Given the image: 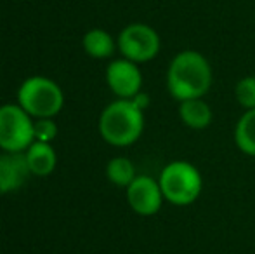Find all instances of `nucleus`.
Masks as SVG:
<instances>
[{"label":"nucleus","instance_id":"obj_16","mask_svg":"<svg viewBox=\"0 0 255 254\" xmlns=\"http://www.w3.org/2000/svg\"><path fill=\"white\" fill-rule=\"evenodd\" d=\"M56 132V124L51 119H38V122L35 124V139H38V141H52Z\"/></svg>","mask_w":255,"mask_h":254},{"label":"nucleus","instance_id":"obj_12","mask_svg":"<svg viewBox=\"0 0 255 254\" xmlns=\"http://www.w3.org/2000/svg\"><path fill=\"white\" fill-rule=\"evenodd\" d=\"M235 145L242 153L255 157V108L245 110L235 126Z\"/></svg>","mask_w":255,"mask_h":254},{"label":"nucleus","instance_id":"obj_1","mask_svg":"<svg viewBox=\"0 0 255 254\" xmlns=\"http://www.w3.org/2000/svg\"><path fill=\"white\" fill-rule=\"evenodd\" d=\"M214 82L212 64L198 51H181L172 58L167 70V89L179 103L205 98Z\"/></svg>","mask_w":255,"mask_h":254},{"label":"nucleus","instance_id":"obj_10","mask_svg":"<svg viewBox=\"0 0 255 254\" xmlns=\"http://www.w3.org/2000/svg\"><path fill=\"white\" fill-rule=\"evenodd\" d=\"M179 119L193 131H203L214 120V112L203 98L184 99L179 103Z\"/></svg>","mask_w":255,"mask_h":254},{"label":"nucleus","instance_id":"obj_14","mask_svg":"<svg viewBox=\"0 0 255 254\" xmlns=\"http://www.w3.org/2000/svg\"><path fill=\"white\" fill-rule=\"evenodd\" d=\"M106 176L111 183L122 188H127L137 178L135 176L134 164L127 157H115V159H111L106 166Z\"/></svg>","mask_w":255,"mask_h":254},{"label":"nucleus","instance_id":"obj_11","mask_svg":"<svg viewBox=\"0 0 255 254\" xmlns=\"http://www.w3.org/2000/svg\"><path fill=\"white\" fill-rule=\"evenodd\" d=\"M26 160L31 174L35 176H49L56 167V152L51 143L35 139L26 150Z\"/></svg>","mask_w":255,"mask_h":254},{"label":"nucleus","instance_id":"obj_3","mask_svg":"<svg viewBox=\"0 0 255 254\" xmlns=\"http://www.w3.org/2000/svg\"><path fill=\"white\" fill-rule=\"evenodd\" d=\"M163 199L172 206L186 207L195 204L203 190V178L198 167L186 160L167 164L158 178Z\"/></svg>","mask_w":255,"mask_h":254},{"label":"nucleus","instance_id":"obj_13","mask_svg":"<svg viewBox=\"0 0 255 254\" xmlns=\"http://www.w3.org/2000/svg\"><path fill=\"white\" fill-rule=\"evenodd\" d=\"M84 49L91 58L104 59L110 58L115 52V40L108 31L101 28H94L89 30L84 37Z\"/></svg>","mask_w":255,"mask_h":254},{"label":"nucleus","instance_id":"obj_5","mask_svg":"<svg viewBox=\"0 0 255 254\" xmlns=\"http://www.w3.org/2000/svg\"><path fill=\"white\" fill-rule=\"evenodd\" d=\"M35 141V124L19 105L0 106V148L24 152Z\"/></svg>","mask_w":255,"mask_h":254},{"label":"nucleus","instance_id":"obj_15","mask_svg":"<svg viewBox=\"0 0 255 254\" xmlns=\"http://www.w3.org/2000/svg\"><path fill=\"white\" fill-rule=\"evenodd\" d=\"M235 98L238 101L240 106H243L245 110H254L255 108V77L249 75L243 77L242 80H238L235 87Z\"/></svg>","mask_w":255,"mask_h":254},{"label":"nucleus","instance_id":"obj_6","mask_svg":"<svg viewBox=\"0 0 255 254\" xmlns=\"http://www.w3.org/2000/svg\"><path fill=\"white\" fill-rule=\"evenodd\" d=\"M118 49L122 56L134 63H148L160 52V35L153 26L144 23H132L118 35Z\"/></svg>","mask_w":255,"mask_h":254},{"label":"nucleus","instance_id":"obj_4","mask_svg":"<svg viewBox=\"0 0 255 254\" xmlns=\"http://www.w3.org/2000/svg\"><path fill=\"white\" fill-rule=\"evenodd\" d=\"M17 103L30 117L52 119L63 108V91L51 78L31 77L21 84Z\"/></svg>","mask_w":255,"mask_h":254},{"label":"nucleus","instance_id":"obj_9","mask_svg":"<svg viewBox=\"0 0 255 254\" xmlns=\"http://www.w3.org/2000/svg\"><path fill=\"white\" fill-rule=\"evenodd\" d=\"M30 174L24 152H5L0 155V193L19 190Z\"/></svg>","mask_w":255,"mask_h":254},{"label":"nucleus","instance_id":"obj_2","mask_svg":"<svg viewBox=\"0 0 255 254\" xmlns=\"http://www.w3.org/2000/svg\"><path fill=\"white\" fill-rule=\"evenodd\" d=\"M144 131V110L134 99H117L103 110L99 132L106 143L118 148L130 146Z\"/></svg>","mask_w":255,"mask_h":254},{"label":"nucleus","instance_id":"obj_7","mask_svg":"<svg viewBox=\"0 0 255 254\" xmlns=\"http://www.w3.org/2000/svg\"><path fill=\"white\" fill-rule=\"evenodd\" d=\"M163 200L160 183L151 176H137L127 187V202L139 216H154Z\"/></svg>","mask_w":255,"mask_h":254},{"label":"nucleus","instance_id":"obj_8","mask_svg":"<svg viewBox=\"0 0 255 254\" xmlns=\"http://www.w3.org/2000/svg\"><path fill=\"white\" fill-rule=\"evenodd\" d=\"M106 82L120 99H132L141 92L142 75L137 63L122 58L108 64Z\"/></svg>","mask_w":255,"mask_h":254}]
</instances>
